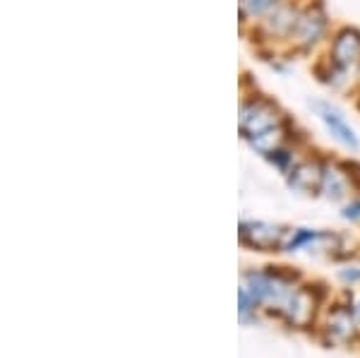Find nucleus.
I'll return each instance as SVG.
<instances>
[{"mask_svg": "<svg viewBox=\"0 0 360 358\" xmlns=\"http://www.w3.org/2000/svg\"><path fill=\"white\" fill-rule=\"evenodd\" d=\"M278 125H283V113L274 101L252 99L240 106V135L245 140H252Z\"/></svg>", "mask_w": 360, "mask_h": 358, "instance_id": "f257e3e1", "label": "nucleus"}, {"mask_svg": "<svg viewBox=\"0 0 360 358\" xmlns=\"http://www.w3.org/2000/svg\"><path fill=\"white\" fill-rule=\"evenodd\" d=\"M286 234L288 231L276 224H266V222H243L240 224V243L255 250L271 252V250H281L286 248Z\"/></svg>", "mask_w": 360, "mask_h": 358, "instance_id": "f03ea898", "label": "nucleus"}, {"mask_svg": "<svg viewBox=\"0 0 360 358\" xmlns=\"http://www.w3.org/2000/svg\"><path fill=\"white\" fill-rule=\"evenodd\" d=\"M327 32V15H324L322 8H310L305 13H300L298 22H295V29L291 32V44L298 51H310L319 39Z\"/></svg>", "mask_w": 360, "mask_h": 358, "instance_id": "7ed1b4c3", "label": "nucleus"}, {"mask_svg": "<svg viewBox=\"0 0 360 358\" xmlns=\"http://www.w3.org/2000/svg\"><path fill=\"white\" fill-rule=\"evenodd\" d=\"M310 106L315 108V113L319 115V120L327 125L329 135H332L336 142L344 144V147H348V149H353V152H356V149L360 147L358 135H356V130H353L351 125L346 123L344 113H341L336 106H332V103H327V101H310Z\"/></svg>", "mask_w": 360, "mask_h": 358, "instance_id": "20e7f679", "label": "nucleus"}, {"mask_svg": "<svg viewBox=\"0 0 360 358\" xmlns=\"http://www.w3.org/2000/svg\"><path fill=\"white\" fill-rule=\"evenodd\" d=\"M332 58L339 70H348V68L358 65L360 63V32L353 27H344L336 32L334 41H332Z\"/></svg>", "mask_w": 360, "mask_h": 358, "instance_id": "39448f33", "label": "nucleus"}, {"mask_svg": "<svg viewBox=\"0 0 360 358\" xmlns=\"http://www.w3.org/2000/svg\"><path fill=\"white\" fill-rule=\"evenodd\" d=\"M324 183V166H319L317 161H300L298 166H293L288 171V186L298 193L305 195H317L322 193Z\"/></svg>", "mask_w": 360, "mask_h": 358, "instance_id": "423d86ee", "label": "nucleus"}, {"mask_svg": "<svg viewBox=\"0 0 360 358\" xmlns=\"http://www.w3.org/2000/svg\"><path fill=\"white\" fill-rule=\"evenodd\" d=\"M315 305L317 303H315L312 291L300 288V291H295V293H288V298L283 301V310H286L288 322H293L295 327H307L312 315H315Z\"/></svg>", "mask_w": 360, "mask_h": 358, "instance_id": "0eeeda50", "label": "nucleus"}, {"mask_svg": "<svg viewBox=\"0 0 360 358\" xmlns=\"http://www.w3.org/2000/svg\"><path fill=\"white\" fill-rule=\"evenodd\" d=\"M298 17H300V13L295 8H291V5H278V8H274V13L266 17V29H269L274 37L288 39L295 29Z\"/></svg>", "mask_w": 360, "mask_h": 358, "instance_id": "6e6552de", "label": "nucleus"}, {"mask_svg": "<svg viewBox=\"0 0 360 358\" xmlns=\"http://www.w3.org/2000/svg\"><path fill=\"white\" fill-rule=\"evenodd\" d=\"M346 173H339L336 169H329V166H324V183H322V190L324 195H327L329 200H344L346 198Z\"/></svg>", "mask_w": 360, "mask_h": 358, "instance_id": "1a4fd4ad", "label": "nucleus"}, {"mask_svg": "<svg viewBox=\"0 0 360 358\" xmlns=\"http://www.w3.org/2000/svg\"><path fill=\"white\" fill-rule=\"evenodd\" d=\"M283 125H278V128H271V130H266L262 132V135H257V137H252V140H248L250 144H252L255 149H257L259 154H269V152H274V149L278 147H283Z\"/></svg>", "mask_w": 360, "mask_h": 358, "instance_id": "9d476101", "label": "nucleus"}, {"mask_svg": "<svg viewBox=\"0 0 360 358\" xmlns=\"http://www.w3.org/2000/svg\"><path fill=\"white\" fill-rule=\"evenodd\" d=\"M329 332H332L339 342H346V339L353 334V317H351V313L344 310V308L334 310V313L329 315Z\"/></svg>", "mask_w": 360, "mask_h": 358, "instance_id": "9b49d317", "label": "nucleus"}, {"mask_svg": "<svg viewBox=\"0 0 360 358\" xmlns=\"http://www.w3.org/2000/svg\"><path fill=\"white\" fill-rule=\"evenodd\" d=\"M276 3L278 0H240V20L269 13L271 8H276Z\"/></svg>", "mask_w": 360, "mask_h": 358, "instance_id": "f8f14e48", "label": "nucleus"}, {"mask_svg": "<svg viewBox=\"0 0 360 358\" xmlns=\"http://www.w3.org/2000/svg\"><path fill=\"white\" fill-rule=\"evenodd\" d=\"M266 159H269L271 164H274L278 171H283V173H288V171H291V161H293V154L288 152V149L278 147V149H274V152H269V154H266Z\"/></svg>", "mask_w": 360, "mask_h": 358, "instance_id": "ddd939ff", "label": "nucleus"}, {"mask_svg": "<svg viewBox=\"0 0 360 358\" xmlns=\"http://www.w3.org/2000/svg\"><path fill=\"white\" fill-rule=\"evenodd\" d=\"M341 217H344L346 222H351V224H360V200L346 205L344 212H341Z\"/></svg>", "mask_w": 360, "mask_h": 358, "instance_id": "4468645a", "label": "nucleus"}, {"mask_svg": "<svg viewBox=\"0 0 360 358\" xmlns=\"http://www.w3.org/2000/svg\"><path fill=\"white\" fill-rule=\"evenodd\" d=\"M346 178L351 181L353 188L360 190V164H356V161H351V164H346Z\"/></svg>", "mask_w": 360, "mask_h": 358, "instance_id": "2eb2a0df", "label": "nucleus"}, {"mask_svg": "<svg viewBox=\"0 0 360 358\" xmlns=\"http://www.w3.org/2000/svg\"><path fill=\"white\" fill-rule=\"evenodd\" d=\"M341 279H346V281H358L360 279V269H353V272H341Z\"/></svg>", "mask_w": 360, "mask_h": 358, "instance_id": "dca6fc26", "label": "nucleus"}]
</instances>
